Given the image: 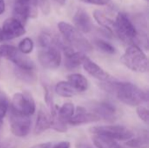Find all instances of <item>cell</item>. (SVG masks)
<instances>
[{
    "mask_svg": "<svg viewBox=\"0 0 149 148\" xmlns=\"http://www.w3.org/2000/svg\"><path fill=\"white\" fill-rule=\"evenodd\" d=\"M101 88L112 93L122 102L130 106H138L148 102V94L137 85L127 82H112L109 80L102 81Z\"/></svg>",
    "mask_w": 149,
    "mask_h": 148,
    "instance_id": "cell-1",
    "label": "cell"
},
{
    "mask_svg": "<svg viewBox=\"0 0 149 148\" xmlns=\"http://www.w3.org/2000/svg\"><path fill=\"white\" fill-rule=\"evenodd\" d=\"M121 63L128 69L136 72L148 71V60L147 55L136 44H131L120 58Z\"/></svg>",
    "mask_w": 149,
    "mask_h": 148,
    "instance_id": "cell-2",
    "label": "cell"
},
{
    "mask_svg": "<svg viewBox=\"0 0 149 148\" xmlns=\"http://www.w3.org/2000/svg\"><path fill=\"white\" fill-rule=\"evenodd\" d=\"M58 28L64 37V39L72 47L79 50V51H91L93 50L92 44L82 35V33L73 25L65 23L59 22Z\"/></svg>",
    "mask_w": 149,
    "mask_h": 148,
    "instance_id": "cell-3",
    "label": "cell"
},
{
    "mask_svg": "<svg viewBox=\"0 0 149 148\" xmlns=\"http://www.w3.org/2000/svg\"><path fill=\"white\" fill-rule=\"evenodd\" d=\"M90 132L93 134H100L109 137L115 140L127 141L134 137V133L124 126L120 125H106L96 126L90 128Z\"/></svg>",
    "mask_w": 149,
    "mask_h": 148,
    "instance_id": "cell-4",
    "label": "cell"
},
{
    "mask_svg": "<svg viewBox=\"0 0 149 148\" xmlns=\"http://www.w3.org/2000/svg\"><path fill=\"white\" fill-rule=\"evenodd\" d=\"M114 27L118 36L123 42L130 44L135 42L138 32L132 21L125 13L120 12L117 15Z\"/></svg>",
    "mask_w": 149,
    "mask_h": 148,
    "instance_id": "cell-5",
    "label": "cell"
},
{
    "mask_svg": "<svg viewBox=\"0 0 149 148\" xmlns=\"http://www.w3.org/2000/svg\"><path fill=\"white\" fill-rule=\"evenodd\" d=\"M10 111L27 116H31L36 111V104L31 93L27 92L15 93L10 102Z\"/></svg>",
    "mask_w": 149,
    "mask_h": 148,
    "instance_id": "cell-6",
    "label": "cell"
},
{
    "mask_svg": "<svg viewBox=\"0 0 149 148\" xmlns=\"http://www.w3.org/2000/svg\"><path fill=\"white\" fill-rule=\"evenodd\" d=\"M0 58H4L13 62L17 67L34 70V64L25 54L22 53L17 47L10 44L0 45Z\"/></svg>",
    "mask_w": 149,
    "mask_h": 148,
    "instance_id": "cell-7",
    "label": "cell"
},
{
    "mask_svg": "<svg viewBox=\"0 0 149 148\" xmlns=\"http://www.w3.org/2000/svg\"><path fill=\"white\" fill-rule=\"evenodd\" d=\"M30 117L31 116L19 114L10 111V131L14 136L24 138L30 133L31 127V120Z\"/></svg>",
    "mask_w": 149,
    "mask_h": 148,
    "instance_id": "cell-8",
    "label": "cell"
},
{
    "mask_svg": "<svg viewBox=\"0 0 149 148\" xmlns=\"http://www.w3.org/2000/svg\"><path fill=\"white\" fill-rule=\"evenodd\" d=\"M24 34H25L24 24L11 17L7 18L3 24L0 32V42L11 40L23 36Z\"/></svg>",
    "mask_w": 149,
    "mask_h": 148,
    "instance_id": "cell-9",
    "label": "cell"
},
{
    "mask_svg": "<svg viewBox=\"0 0 149 148\" xmlns=\"http://www.w3.org/2000/svg\"><path fill=\"white\" fill-rule=\"evenodd\" d=\"M38 61L45 69H57L62 61L61 53L56 46L44 48L38 52Z\"/></svg>",
    "mask_w": 149,
    "mask_h": 148,
    "instance_id": "cell-10",
    "label": "cell"
},
{
    "mask_svg": "<svg viewBox=\"0 0 149 148\" xmlns=\"http://www.w3.org/2000/svg\"><path fill=\"white\" fill-rule=\"evenodd\" d=\"M90 109L100 120L113 123L117 120V109L109 102H94L90 106Z\"/></svg>",
    "mask_w": 149,
    "mask_h": 148,
    "instance_id": "cell-11",
    "label": "cell"
},
{
    "mask_svg": "<svg viewBox=\"0 0 149 148\" xmlns=\"http://www.w3.org/2000/svg\"><path fill=\"white\" fill-rule=\"evenodd\" d=\"M12 15L14 18H16L21 24H24L29 17L34 18L38 16V8L37 6H32L22 1L16 0Z\"/></svg>",
    "mask_w": 149,
    "mask_h": 148,
    "instance_id": "cell-12",
    "label": "cell"
},
{
    "mask_svg": "<svg viewBox=\"0 0 149 148\" xmlns=\"http://www.w3.org/2000/svg\"><path fill=\"white\" fill-rule=\"evenodd\" d=\"M98 121H100V119L95 113L92 112H87L86 108L79 106L74 111L73 115L70 118L67 123L72 126H80Z\"/></svg>",
    "mask_w": 149,
    "mask_h": 148,
    "instance_id": "cell-13",
    "label": "cell"
},
{
    "mask_svg": "<svg viewBox=\"0 0 149 148\" xmlns=\"http://www.w3.org/2000/svg\"><path fill=\"white\" fill-rule=\"evenodd\" d=\"M81 65H83V68L85 69V71L87 73H89L93 78L100 80L101 82L102 81L109 80L110 78H111L110 75L104 69H102L100 65H98L96 63H94L93 61H92L86 55L84 56V58L82 59Z\"/></svg>",
    "mask_w": 149,
    "mask_h": 148,
    "instance_id": "cell-14",
    "label": "cell"
},
{
    "mask_svg": "<svg viewBox=\"0 0 149 148\" xmlns=\"http://www.w3.org/2000/svg\"><path fill=\"white\" fill-rule=\"evenodd\" d=\"M74 26L83 33H88L93 30V22L88 13L83 9H78L73 16Z\"/></svg>",
    "mask_w": 149,
    "mask_h": 148,
    "instance_id": "cell-15",
    "label": "cell"
},
{
    "mask_svg": "<svg viewBox=\"0 0 149 148\" xmlns=\"http://www.w3.org/2000/svg\"><path fill=\"white\" fill-rule=\"evenodd\" d=\"M51 126V114L50 112H48L43 106H40L35 126H34V134L39 135L43 133L44 132L47 131Z\"/></svg>",
    "mask_w": 149,
    "mask_h": 148,
    "instance_id": "cell-16",
    "label": "cell"
},
{
    "mask_svg": "<svg viewBox=\"0 0 149 148\" xmlns=\"http://www.w3.org/2000/svg\"><path fill=\"white\" fill-rule=\"evenodd\" d=\"M148 131L141 130L136 137H132L126 141V146L130 148H148Z\"/></svg>",
    "mask_w": 149,
    "mask_h": 148,
    "instance_id": "cell-17",
    "label": "cell"
},
{
    "mask_svg": "<svg viewBox=\"0 0 149 148\" xmlns=\"http://www.w3.org/2000/svg\"><path fill=\"white\" fill-rule=\"evenodd\" d=\"M67 81L76 90L77 92H83L88 89L89 83L85 76L80 73H72L67 77Z\"/></svg>",
    "mask_w": 149,
    "mask_h": 148,
    "instance_id": "cell-18",
    "label": "cell"
},
{
    "mask_svg": "<svg viewBox=\"0 0 149 148\" xmlns=\"http://www.w3.org/2000/svg\"><path fill=\"white\" fill-rule=\"evenodd\" d=\"M51 114V126L50 128L53 129L56 132L58 133H65L67 132V122L63 120L58 114V106H55V107L50 111Z\"/></svg>",
    "mask_w": 149,
    "mask_h": 148,
    "instance_id": "cell-19",
    "label": "cell"
},
{
    "mask_svg": "<svg viewBox=\"0 0 149 148\" xmlns=\"http://www.w3.org/2000/svg\"><path fill=\"white\" fill-rule=\"evenodd\" d=\"M92 140L94 146L97 148H121L118 144L117 140L104 135L93 134Z\"/></svg>",
    "mask_w": 149,
    "mask_h": 148,
    "instance_id": "cell-20",
    "label": "cell"
},
{
    "mask_svg": "<svg viewBox=\"0 0 149 148\" xmlns=\"http://www.w3.org/2000/svg\"><path fill=\"white\" fill-rule=\"evenodd\" d=\"M93 17L96 20V22L102 27H104L110 34L113 33V30H115L114 27V21L109 18L107 16H106L102 11L99 10H95L93 11Z\"/></svg>",
    "mask_w": 149,
    "mask_h": 148,
    "instance_id": "cell-21",
    "label": "cell"
},
{
    "mask_svg": "<svg viewBox=\"0 0 149 148\" xmlns=\"http://www.w3.org/2000/svg\"><path fill=\"white\" fill-rule=\"evenodd\" d=\"M55 92L58 95L63 98H72L76 95V90L68 81H60L55 86Z\"/></svg>",
    "mask_w": 149,
    "mask_h": 148,
    "instance_id": "cell-22",
    "label": "cell"
},
{
    "mask_svg": "<svg viewBox=\"0 0 149 148\" xmlns=\"http://www.w3.org/2000/svg\"><path fill=\"white\" fill-rule=\"evenodd\" d=\"M15 75L17 79L22 80L23 82L28 83V84H33L37 81V75L34 72L33 70L29 69H23L17 67L14 71Z\"/></svg>",
    "mask_w": 149,
    "mask_h": 148,
    "instance_id": "cell-23",
    "label": "cell"
},
{
    "mask_svg": "<svg viewBox=\"0 0 149 148\" xmlns=\"http://www.w3.org/2000/svg\"><path fill=\"white\" fill-rule=\"evenodd\" d=\"M75 111L74 105L71 102L65 103L62 106L58 107V116L65 120V122H68L70 118L73 115Z\"/></svg>",
    "mask_w": 149,
    "mask_h": 148,
    "instance_id": "cell-24",
    "label": "cell"
},
{
    "mask_svg": "<svg viewBox=\"0 0 149 148\" xmlns=\"http://www.w3.org/2000/svg\"><path fill=\"white\" fill-rule=\"evenodd\" d=\"M38 43L43 48L56 46V38H53L50 33L44 31L38 37Z\"/></svg>",
    "mask_w": 149,
    "mask_h": 148,
    "instance_id": "cell-25",
    "label": "cell"
},
{
    "mask_svg": "<svg viewBox=\"0 0 149 148\" xmlns=\"http://www.w3.org/2000/svg\"><path fill=\"white\" fill-rule=\"evenodd\" d=\"M33 48H34V44H33V41L30 38H24V39H22L19 42L18 47H17V49L25 55L31 53Z\"/></svg>",
    "mask_w": 149,
    "mask_h": 148,
    "instance_id": "cell-26",
    "label": "cell"
},
{
    "mask_svg": "<svg viewBox=\"0 0 149 148\" xmlns=\"http://www.w3.org/2000/svg\"><path fill=\"white\" fill-rule=\"evenodd\" d=\"M95 44L97 45V47L102 51L105 53L107 54H113L115 53V48L109 43L102 40V39H96L95 40Z\"/></svg>",
    "mask_w": 149,
    "mask_h": 148,
    "instance_id": "cell-27",
    "label": "cell"
},
{
    "mask_svg": "<svg viewBox=\"0 0 149 148\" xmlns=\"http://www.w3.org/2000/svg\"><path fill=\"white\" fill-rule=\"evenodd\" d=\"M9 106H10L9 100L5 97H0V120L1 121L7 114L9 110Z\"/></svg>",
    "mask_w": 149,
    "mask_h": 148,
    "instance_id": "cell-28",
    "label": "cell"
},
{
    "mask_svg": "<svg viewBox=\"0 0 149 148\" xmlns=\"http://www.w3.org/2000/svg\"><path fill=\"white\" fill-rule=\"evenodd\" d=\"M136 112H137V114H138L139 118H140L143 122H145L146 124H148V122H149L148 109L146 106H137V109H136Z\"/></svg>",
    "mask_w": 149,
    "mask_h": 148,
    "instance_id": "cell-29",
    "label": "cell"
},
{
    "mask_svg": "<svg viewBox=\"0 0 149 148\" xmlns=\"http://www.w3.org/2000/svg\"><path fill=\"white\" fill-rule=\"evenodd\" d=\"M44 91H45V103L49 108L50 111H52L54 107H55V104L53 103V97H52V93L51 92V90L49 89V87L45 86L44 87Z\"/></svg>",
    "mask_w": 149,
    "mask_h": 148,
    "instance_id": "cell-30",
    "label": "cell"
},
{
    "mask_svg": "<svg viewBox=\"0 0 149 148\" xmlns=\"http://www.w3.org/2000/svg\"><path fill=\"white\" fill-rule=\"evenodd\" d=\"M37 2H38V5L39 6L41 11L45 15H48L51 10L49 1L48 0H37Z\"/></svg>",
    "mask_w": 149,
    "mask_h": 148,
    "instance_id": "cell-31",
    "label": "cell"
},
{
    "mask_svg": "<svg viewBox=\"0 0 149 148\" xmlns=\"http://www.w3.org/2000/svg\"><path fill=\"white\" fill-rule=\"evenodd\" d=\"M83 3H90V4H94V5H100V6H103V5H107L111 0H80Z\"/></svg>",
    "mask_w": 149,
    "mask_h": 148,
    "instance_id": "cell-32",
    "label": "cell"
},
{
    "mask_svg": "<svg viewBox=\"0 0 149 148\" xmlns=\"http://www.w3.org/2000/svg\"><path fill=\"white\" fill-rule=\"evenodd\" d=\"M71 147V144L69 141H61L58 144H56L53 148H70Z\"/></svg>",
    "mask_w": 149,
    "mask_h": 148,
    "instance_id": "cell-33",
    "label": "cell"
},
{
    "mask_svg": "<svg viewBox=\"0 0 149 148\" xmlns=\"http://www.w3.org/2000/svg\"><path fill=\"white\" fill-rule=\"evenodd\" d=\"M0 148H16L14 144L11 143L10 141H5L0 143Z\"/></svg>",
    "mask_w": 149,
    "mask_h": 148,
    "instance_id": "cell-34",
    "label": "cell"
},
{
    "mask_svg": "<svg viewBox=\"0 0 149 148\" xmlns=\"http://www.w3.org/2000/svg\"><path fill=\"white\" fill-rule=\"evenodd\" d=\"M31 148H52V143L50 142H46V143H41L36 146H33Z\"/></svg>",
    "mask_w": 149,
    "mask_h": 148,
    "instance_id": "cell-35",
    "label": "cell"
},
{
    "mask_svg": "<svg viewBox=\"0 0 149 148\" xmlns=\"http://www.w3.org/2000/svg\"><path fill=\"white\" fill-rule=\"evenodd\" d=\"M19 1H22L24 3H26L30 5H32V6H37L38 7V2L37 0H19Z\"/></svg>",
    "mask_w": 149,
    "mask_h": 148,
    "instance_id": "cell-36",
    "label": "cell"
},
{
    "mask_svg": "<svg viewBox=\"0 0 149 148\" xmlns=\"http://www.w3.org/2000/svg\"><path fill=\"white\" fill-rule=\"evenodd\" d=\"M5 10V3L4 0H0V15L3 14Z\"/></svg>",
    "mask_w": 149,
    "mask_h": 148,
    "instance_id": "cell-37",
    "label": "cell"
},
{
    "mask_svg": "<svg viewBox=\"0 0 149 148\" xmlns=\"http://www.w3.org/2000/svg\"><path fill=\"white\" fill-rule=\"evenodd\" d=\"M76 148H92L91 147H89L88 145L83 144V143H79L76 145Z\"/></svg>",
    "mask_w": 149,
    "mask_h": 148,
    "instance_id": "cell-38",
    "label": "cell"
},
{
    "mask_svg": "<svg viewBox=\"0 0 149 148\" xmlns=\"http://www.w3.org/2000/svg\"><path fill=\"white\" fill-rule=\"evenodd\" d=\"M56 3H58V4H60V5H64V4H65V2H66V0H54Z\"/></svg>",
    "mask_w": 149,
    "mask_h": 148,
    "instance_id": "cell-39",
    "label": "cell"
},
{
    "mask_svg": "<svg viewBox=\"0 0 149 148\" xmlns=\"http://www.w3.org/2000/svg\"><path fill=\"white\" fill-rule=\"evenodd\" d=\"M1 125H2V121L0 120V126H1Z\"/></svg>",
    "mask_w": 149,
    "mask_h": 148,
    "instance_id": "cell-40",
    "label": "cell"
},
{
    "mask_svg": "<svg viewBox=\"0 0 149 148\" xmlns=\"http://www.w3.org/2000/svg\"><path fill=\"white\" fill-rule=\"evenodd\" d=\"M0 32H1V29H0Z\"/></svg>",
    "mask_w": 149,
    "mask_h": 148,
    "instance_id": "cell-41",
    "label": "cell"
}]
</instances>
